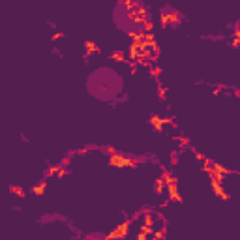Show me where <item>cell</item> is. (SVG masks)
I'll use <instances>...</instances> for the list:
<instances>
[{
    "mask_svg": "<svg viewBox=\"0 0 240 240\" xmlns=\"http://www.w3.org/2000/svg\"><path fill=\"white\" fill-rule=\"evenodd\" d=\"M113 58H115V60H124V53H122V51L113 53Z\"/></svg>",
    "mask_w": 240,
    "mask_h": 240,
    "instance_id": "15",
    "label": "cell"
},
{
    "mask_svg": "<svg viewBox=\"0 0 240 240\" xmlns=\"http://www.w3.org/2000/svg\"><path fill=\"white\" fill-rule=\"evenodd\" d=\"M129 231V221H122L120 225H116L111 233H109V236H111L113 240H118V238H124Z\"/></svg>",
    "mask_w": 240,
    "mask_h": 240,
    "instance_id": "3",
    "label": "cell"
},
{
    "mask_svg": "<svg viewBox=\"0 0 240 240\" xmlns=\"http://www.w3.org/2000/svg\"><path fill=\"white\" fill-rule=\"evenodd\" d=\"M212 190H214V193L218 195V197H221V199H227V193H225V190H223L221 186H214Z\"/></svg>",
    "mask_w": 240,
    "mask_h": 240,
    "instance_id": "7",
    "label": "cell"
},
{
    "mask_svg": "<svg viewBox=\"0 0 240 240\" xmlns=\"http://www.w3.org/2000/svg\"><path fill=\"white\" fill-rule=\"evenodd\" d=\"M109 165H113V167H126V156L113 154L111 158H109Z\"/></svg>",
    "mask_w": 240,
    "mask_h": 240,
    "instance_id": "4",
    "label": "cell"
},
{
    "mask_svg": "<svg viewBox=\"0 0 240 240\" xmlns=\"http://www.w3.org/2000/svg\"><path fill=\"white\" fill-rule=\"evenodd\" d=\"M135 240H150L148 236H145V235H137V238Z\"/></svg>",
    "mask_w": 240,
    "mask_h": 240,
    "instance_id": "17",
    "label": "cell"
},
{
    "mask_svg": "<svg viewBox=\"0 0 240 240\" xmlns=\"http://www.w3.org/2000/svg\"><path fill=\"white\" fill-rule=\"evenodd\" d=\"M45 188H47V182H45V180H41L39 184H36V186L32 188V193H34V195H41L43 191H45Z\"/></svg>",
    "mask_w": 240,
    "mask_h": 240,
    "instance_id": "6",
    "label": "cell"
},
{
    "mask_svg": "<svg viewBox=\"0 0 240 240\" xmlns=\"http://www.w3.org/2000/svg\"><path fill=\"white\" fill-rule=\"evenodd\" d=\"M154 190H156V193H163V190H165V182H163L161 178H158V180H156Z\"/></svg>",
    "mask_w": 240,
    "mask_h": 240,
    "instance_id": "8",
    "label": "cell"
},
{
    "mask_svg": "<svg viewBox=\"0 0 240 240\" xmlns=\"http://www.w3.org/2000/svg\"><path fill=\"white\" fill-rule=\"evenodd\" d=\"M9 190H12V193H17V195H19V197H23V195H25V191H23V190H21L19 186H12V188H9Z\"/></svg>",
    "mask_w": 240,
    "mask_h": 240,
    "instance_id": "13",
    "label": "cell"
},
{
    "mask_svg": "<svg viewBox=\"0 0 240 240\" xmlns=\"http://www.w3.org/2000/svg\"><path fill=\"white\" fill-rule=\"evenodd\" d=\"M143 225L152 227V225H154V218H152L150 214H145V218H143Z\"/></svg>",
    "mask_w": 240,
    "mask_h": 240,
    "instance_id": "11",
    "label": "cell"
},
{
    "mask_svg": "<svg viewBox=\"0 0 240 240\" xmlns=\"http://www.w3.org/2000/svg\"><path fill=\"white\" fill-rule=\"evenodd\" d=\"M120 88H122V79L109 68L96 70L88 77V92H92L100 100H111L118 94Z\"/></svg>",
    "mask_w": 240,
    "mask_h": 240,
    "instance_id": "1",
    "label": "cell"
},
{
    "mask_svg": "<svg viewBox=\"0 0 240 240\" xmlns=\"http://www.w3.org/2000/svg\"><path fill=\"white\" fill-rule=\"evenodd\" d=\"M159 73H161L159 68H154V70H152V75H159Z\"/></svg>",
    "mask_w": 240,
    "mask_h": 240,
    "instance_id": "18",
    "label": "cell"
},
{
    "mask_svg": "<svg viewBox=\"0 0 240 240\" xmlns=\"http://www.w3.org/2000/svg\"><path fill=\"white\" fill-rule=\"evenodd\" d=\"M135 165H137L135 158H126V167H135Z\"/></svg>",
    "mask_w": 240,
    "mask_h": 240,
    "instance_id": "14",
    "label": "cell"
},
{
    "mask_svg": "<svg viewBox=\"0 0 240 240\" xmlns=\"http://www.w3.org/2000/svg\"><path fill=\"white\" fill-rule=\"evenodd\" d=\"M167 193H169L171 201H182L180 191H178V178L177 177H171V180L167 182Z\"/></svg>",
    "mask_w": 240,
    "mask_h": 240,
    "instance_id": "2",
    "label": "cell"
},
{
    "mask_svg": "<svg viewBox=\"0 0 240 240\" xmlns=\"http://www.w3.org/2000/svg\"><path fill=\"white\" fill-rule=\"evenodd\" d=\"M233 45H235V47H240V36H236V38L233 39Z\"/></svg>",
    "mask_w": 240,
    "mask_h": 240,
    "instance_id": "16",
    "label": "cell"
},
{
    "mask_svg": "<svg viewBox=\"0 0 240 240\" xmlns=\"http://www.w3.org/2000/svg\"><path fill=\"white\" fill-rule=\"evenodd\" d=\"M152 233H154V231H152V227H146V225H141V227H139V235H145V236H150Z\"/></svg>",
    "mask_w": 240,
    "mask_h": 240,
    "instance_id": "9",
    "label": "cell"
},
{
    "mask_svg": "<svg viewBox=\"0 0 240 240\" xmlns=\"http://www.w3.org/2000/svg\"><path fill=\"white\" fill-rule=\"evenodd\" d=\"M152 26H154L152 19H146L145 23H143V32H145V34H146V32H150V30H152Z\"/></svg>",
    "mask_w": 240,
    "mask_h": 240,
    "instance_id": "12",
    "label": "cell"
},
{
    "mask_svg": "<svg viewBox=\"0 0 240 240\" xmlns=\"http://www.w3.org/2000/svg\"><path fill=\"white\" fill-rule=\"evenodd\" d=\"M150 124H152V126H154V128L158 129V132H159V129L163 128V124H165V120H163V118H159V116H156V115H154V116H150Z\"/></svg>",
    "mask_w": 240,
    "mask_h": 240,
    "instance_id": "5",
    "label": "cell"
},
{
    "mask_svg": "<svg viewBox=\"0 0 240 240\" xmlns=\"http://www.w3.org/2000/svg\"><path fill=\"white\" fill-rule=\"evenodd\" d=\"M84 47H86V51H88V53H98V51H100L94 41H86V43H84Z\"/></svg>",
    "mask_w": 240,
    "mask_h": 240,
    "instance_id": "10",
    "label": "cell"
}]
</instances>
